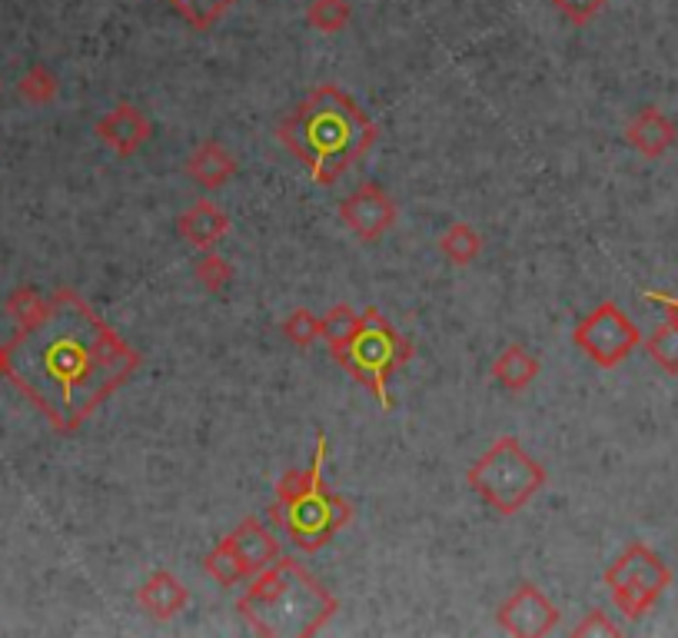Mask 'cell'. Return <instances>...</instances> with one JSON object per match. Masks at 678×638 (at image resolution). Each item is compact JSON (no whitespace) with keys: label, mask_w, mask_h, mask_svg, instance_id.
<instances>
[{"label":"cell","mask_w":678,"mask_h":638,"mask_svg":"<svg viewBox=\"0 0 678 638\" xmlns=\"http://www.w3.org/2000/svg\"><path fill=\"white\" fill-rule=\"evenodd\" d=\"M203 573H206L213 583H220L223 589H233V586H240V583L246 579L243 566L236 563V556L230 553V546H226L223 539H220L216 549L203 559Z\"/></svg>","instance_id":"cell-23"},{"label":"cell","mask_w":678,"mask_h":638,"mask_svg":"<svg viewBox=\"0 0 678 638\" xmlns=\"http://www.w3.org/2000/svg\"><path fill=\"white\" fill-rule=\"evenodd\" d=\"M563 612L559 606L533 583L519 586L496 612V622L503 632L516 638H543L549 636L556 626H559Z\"/></svg>","instance_id":"cell-9"},{"label":"cell","mask_w":678,"mask_h":638,"mask_svg":"<svg viewBox=\"0 0 678 638\" xmlns=\"http://www.w3.org/2000/svg\"><path fill=\"white\" fill-rule=\"evenodd\" d=\"M176 230H180V236H183L190 246H196V250L206 253V250H213V246L230 233V216H226L216 203L196 200L190 210L180 213Z\"/></svg>","instance_id":"cell-15"},{"label":"cell","mask_w":678,"mask_h":638,"mask_svg":"<svg viewBox=\"0 0 678 638\" xmlns=\"http://www.w3.org/2000/svg\"><path fill=\"white\" fill-rule=\"evenodd\" d=\"M336 612L340 599L300 559L290 556H280L273 566L253 576L250 589L236 599V616L263 638L320 636Z\"/></svg>","instance_id":"cell-3"},{"label":"cell","mask_w":678,"mask_h":638,"mask_svg":"<svg viewBox=\"0 0 678 638\" xmlns=\"http://www.w3.org/2000/svg\"><path fill=\"white\" fill-rule=\"evenodd\" d=\"M356 326H360V313H356L353 306H346V303H336V306H330V313L323 316V343H326L330 350H340V346L353 336Z\"/></svg>","instance_id":"cell-25"},{"label":"cell","mask_w":678,"mask_h":638,"mask_svg":"<svg viewBox=\"0 0 678 638\" xmlns=\"http://www.w3.org/2000/svg\"><path fill=\"white\" fill-rule=\"evenodd\" d=\"M7 369H10V353H7V343H0V379L7 376Z\"/></svg>","instance_id":"cell-31"},{"label":"cell","mask_w":678,"mask_h":638,"mask_svg":"<svg viewBox=\"0 0 678 638\" xmlns=\"http://www.w3.org/2000/svg\"><path fill=\"white\" fill-rule=\"evenodd\" d=\"M283 336L293 343V346H300V350H310L316 340H323V316H316L313 310H293L286 320H283Z\"/></svg>","instance_id":"cell-22"},{"label":"cell","mask_w":678,"mask_h":638,"mask_svg":"<svg viewBox=\"0 0 678 638\" xmlns=\"http://www.w3.org/2000/svg\"><path fill=\"white\" fill-rule=\"evenodd\" d=\"M573 636L576 638H599V636H623V629L603 612V609H593L586 612L576 626H573Z\"/></svg>","instance_id":"cell-29"},{"label":"cell","mask_w":678,"mask_h":638,"mask_svg":"<svg viewBox=\"0 0 678 638\" xmlns=\"http://www.w3.org/2000/svg\"><path fill=\"white\" fill-rule=\"evenodd\" d=\"M573 343H576L599 369H616V366H623V363L642 346V333H639V326L623 313L619 303L606 300V303H599L593 313H586V316L576 323Z\"/></svg>","instance_id":"cell-8"},{"label":"cell","mask_w":678,"mask_h":638,"mask_svg":"<svg viewBox=\"0 0 678 638\" xmlns=\"http://www.w3.org/2000/svg\"><path fill=\"white\" fill-rule=\"evenodd\" d=\"M97 136L120 156H133L136 150H143V143L153 136V123L143 110H136L133 103H120L110 113H103L93 123Z\"/></svg>","instance_id":"cell-12"},{"label":"cell","mask_w":678,"mask_h":638,"mask_svg":"<svg viewBox=\"0 0 678 638\" xmlns=\"http://www.w3.org/2000/svg\"><path fill=\"white\" fill-rule=\"evenodd\" d=\"M646 353L652 356V363L659 369H666L669 376H678V320L666 316V323L646 340Z\"/></svg>","instance_id":"cell-19"},{"label":"cell","mask_w":678,"mask_h":638,"mask_svg":"<svg viewBox=\"0 0 678 638\" xmlns=\"http://www.w3.org/2000/svg\"><path fill=\"white\" fill-rule=\"evenodd\" d=\"M626 140H629V146L639 150L642 156L659 160V156H666V153L676 146L678 126L659 107H642V110L629 120Z\"/></svg>","instance_id":"cell-13"},{"label":"cell","mask_w":678,"mask_h":638,"mask_svg":"<svg viewBox=\"0 0 678 638\" xmlns=\"http://www.w3.org/2000/svg\"><path fill=\"white\" fill-rule=\"evenodd\" d=\"M136 602H140V609H143L146 616H153V619H160V622H170L173 616H180V612L186 609L190 593H186V586H183L173 573L160 569V573H153V576L140 586Z\"/></svg>","instance_id":"cell-16"},{"label":"cell","mask_w":678,"mask_h":638,"mask_svg":"<svg viewBox=\"0 0 678 638\" xmlns=\"http://www.w3.org/2000/svg\"><path fill=\"white\" fill-rule=\"evenodd\" d=\"M646 296H649V303L662 306L672 320H678V296H669V293H646Z\"/></svg>","instance_id":"cell-30"},{"label":"cell","mask_w":678,"mask_h":638,"mask_svg":"<svg viewBox=\"0 0 678 638\" xmlns=\"http://www.w3.org/2000/svg\"><path fill=\"white\" fill-rule=\"evenodd\" d=\"M376 136L373 117L336 83L313 87L276 126V140L320 186L340 183V176L373 150Z\"/></svg>","instance_id":"cell-2"},{"label":"cell","mask_w":678,"mask_h":638,"mask_svg":"<svg viewBox=\"0 0 678 638\" xmlns=\"http://www.w3.org/2000/svg\"><path fill=\"white\" fill-rule=\"evenodd\" d=\"M340 220L356 240L376 243L396 226V203L380 183H363L340 203Z\"/></svg>","instance_id":"cell-10"},{"label":"cell","mask_w":678,"mask_h":638,"mask_svg":"<svg viewBox=\"0 0 678 638\" xmlns=\"http://www.w3.org/2000/svg\"><path fill=\"white\" fill-rule=\"evenodd\" d=\"M353 17V3L350 0H310L306 7V20L323 30V33H340Z\"/></svg>","instance_id":"cell-24"},{"label":"cell","mask_w":678,"mask_h":638,"mask_svg":"<svg viewBox=\"0 0 678 638\" xmlns=\"http://www.w3.org/2000/svg\"><path fill=\"white\" fill-rule=\"evenodd\" d=\"M223 543L230 546V553L236 556V563L243 566L246 579L260 576L266 566H273L280 559V539L270 533V526L256 516L243 519L230 536H223Z\"/></svg>","instance_id":"cell-11"},{"label":"cell","mask_w":678,"mask_h":638,"mask_svg":"<svg viewBox=\"0 0 678 638\" xmlns=\"http://www.w3.org/2000/svg\"><path fill=\"white\" fill-rule=\"evenodd\" d=\"M3 310H7V316H10L17 326H27V323H33V320L47 310V296H43L40 290H33V286H20V290H13V293L7 296Z\"/></svg>","instance_id":"cell-27"},{"label":"cell","mask_w":678,"mask_h":638,"mask_svg":"<svg viewBox=\"0 0 678 638\" xmlns=\"http://www.w3.org/2000/svg\"><path fill=\"white\" fill-rule=\"evenodd\" d=\"M553 7L576 27H586L589 20H596L606 7V0H553Z\"/></svg>","instance_id":"cell-28"},{"label":"cell","mask_w":678,"mask_h":638,"mask_svg":"<svg viewBox=\"0 0 678 638\" xmlns=\"http://www.w3.org/2000/svg\"><path fill=\"white\" fill-rule=\"evenodd\" d=\"M186 176L203 190H220L236 176V160L220 140H203L186 156Z\"/></svg>","instance_id":"cell-14"},{"label":"cell","mask_w":678,"mask_h":638,"mask_svg":"<svg viewBox=\"0 0 678 638\" xmlns=\"http://www.w3.org/2000/svg\"><path fill=\"white\" fill-rule=\"evenodd\" d=\"M330 456V436L316 433L313 463L306 469H290L276 483V499L270 506V523L286 533V539L303 553L326 549L350 523L353 503L330 489L323 466Z\"/></svg>","instance_id":"cell-4"},{"label":"cell","mask_w":678,"mask_h":638,"mask_svg":"<svg viewBox=\"0 0 678 638\" xmlns=\"http://www.w3.org/2000/svg\"><path fill=\"white\" fill-rule=\"evenodd\" d=\"M7 353V379L60 436H73L140 369V353L73 290L47 296Z\"/></svg>","instance_id":"cell-1"},{"label":"cell","mask_w":678,"mask_h":638,"mask_svg":"<svg viewBox=\"0 0 678 638\" xmlns=\"http://www.w3.org/2000/svg\"><path fill=\"white\" fill-rule=\"evenodd\" d=\"M536 376H539V359L519 343L506 346L493 363V379L509 393H526L536 383Z\"/></svg>","instance_id":"cell-17"},{"label":"cell","mask_w":678,"mask_h":638,"mask_svg":"<svg viewBox=\"0 0 678 638\" xmlns=\"http://www.w3.org/2000/svg\"><path fill=\"white\" fill-rule=\"evenodd\" d=\"M469 489L499 516H519L546 486V466L526 453V446L506 433L496 436L493 446L469 466Z\"/></svg>","instance_id":"cell-5"},{"label":"cell","mask_w":678,"mask_h":638,"mask_svg":"<svg viewBox=\"0 0 678 638\" xmlns=\"http://www.w3.org/2000/svg\"><path fill=\"white\" fill-rule=\"evenodd\" d=\"M57 90H60L57 73H53V70H47L43 63H33V67H30V70H23V77L17 80V93H20L27 103H33V107L50 103V100L57 97Z\"/></svg>","instance_id":"cell-21"},{"label":"cell","mask_w":678,"mask_h":638,"mask_svg":"<svg viewBox=\"0 0 678 638\" xmlns=\"http://www.w3.org/2000/svg\"><path fill=\"white\" fill-rule=\"evenodd\" d=\"M193 30H210L223 20V13L236 3V0H166Z\"/></svg>","instance_id":"cell-20"},{"label":"cell","mask_w":678,"mask_h":638,"mask_svg":"<svg viewBox=\"0 0 678 638\" xmlns=\"http://www.w3.org/2000/svg\"><path fill=\"white\" fill-rule=\"evenodd\" d=\"M669 586H672V569L646 543L626 546L623 556L606 569V589H609L616 609L633 622L649 616Z\"/></svg>","instance_id":"cell-7"},{"label":"cell","mask_w":678,"mask_h":638,"mask_svg":"<svg viewBox=\"0 0 678 638\" xmlns=\"http://www.w3.org/2000/svg\"><path fill=\"white\" fill-rule=\"evenodd\" d=\"M439 253L456 263V266H469L473 260H479L483 253V233L473 226V223H463L456 220L443 236H439Z\"/></svg>","instance_id":"cell-18"},{"label":"cell","mask_w":678,"mask_h":638,"mask_svg":"<svg viewBox=\"0 0 678 638\" xmlns=\"http://www.w3.org/2000/svg\"><path fill=\"white\" fill-rule=\"evenodd\" d=\"M193 276H196V283L206 290V293H223L230 283H233V266L223 260V256H216V253H203L196 263H193Z\"/></svg>","instance_id":"cell-26"},{"label":"cell","mask_w":678,"mask_h":638,"mask_svg":"<svg viewBox=\"0 0 678 638\" xmlns=\"http://www.w3.org/2000/svg\"><path fill=\"white\" fill-rule=\"evenodd\" d=\"M330 356L389 413V379L413 359V343L376 306H370L366 313H360V326L353 330V336L340 350H330Z\"/></svg>","instance_id":"cell-6"}]
</instances>
